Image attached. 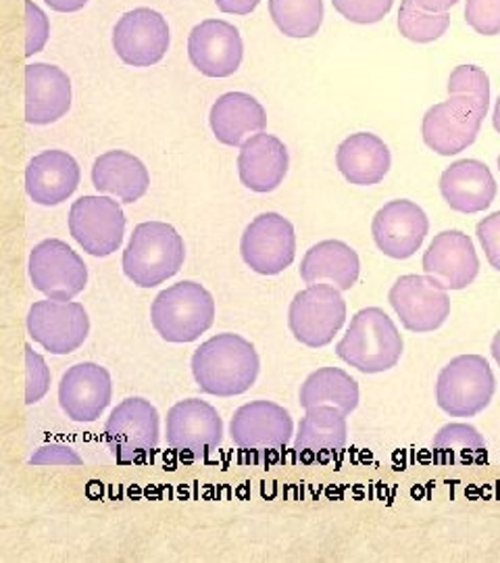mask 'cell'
I'll return each mask as SVG.
<instances>
[{"label": "cell", "mask_w": 500, "mask_h": 563, "mask_svg": "<svg viewBox=\"0 0 500 563\" xmlns=\"http://www.w3.org/2000/svg\"><path fill=\"white\" fill-rule=\"evenodd\" d=\"M295 434V423L290 413L271 401H251L236 409L230 437L238 449L269 453L278 451L290 443Z\"/></svg>", "instance_id": "18"}, {"label": "cell", "mask_w": 500, "mask_h": 563, "mask_svg": "<svg viewBox=\"0 0 500 563\" xmlns=\"http://www.w3.org/2000/svg\"><path fill=\"white\" fill-rule=\"evenodd\" d=\"M415 2L430 13H448V9L455 7L459 0H415Z\"/></svg>", "instance_id": "43"}, {"label": "cell", "mask_w": 500, "mask_h": 563, "mask_svg": "<svg viewBox=\"0 0 500 563\" xmlns=\"http://www.w3.org/2000/svg\"><path fill=\"white\" fill-rule=\"evenodd\" d=\"M57 13H76L88 4V0H44Z\"/></svg>", "instance_id": "42"}, {"label": "cell", "mask_w": 500, "mask_h": 563, "mask_svg": "<svg viewBox=\"0 0 500 563\" xmlns=\"http://www.w3.org/2000/svg\"><path fill=\"white\" fill-rule=\"evenodd\" d=\"M451 25L448 13H430L415 0H402L399 11V32L407 41L430 44L438 41Z\"/></svg>", "instance_id": "33"}, {"label": "cell", "mask_w": 500, "mask_h": 563, "mask_svg": "<svg viewBox=\"0 0 500 563\" xmlns=\"http://www.w3.org/2000/svg\"><path fill=\"white\" fill-rule=\"evenodd\" d=\"M497 393V378L481 355H459L446 363L436 383V402L451 418H476Z\"/></svg>", "instance_id": "5"}, {"label": "cell", "mask_w": 500, "mask_h": 563, "mask_svg": "<svg viewBox=\"0 0 500 563\" xmlns=\"http://www.w3.org/2000/svg\"><path fill=\"white\" fill-rule=\"evenodd\" d=\"M32 465H81V457L67 444L51 443L41 446L32 460Z\"/></svg>", "instance_id": "40"}, {"label": "cell", "mask_w": 500, "mask_h": 563, "mask_svg": "<svg viewBox=\"0 0 500 563\" xmlns=\"http://www.w3.org/2000/svg\"><path fill=\"white\" fill-rule=\"evenodd\" d=\"M223 422L220 411L200 399H184L167 411V444L181 455L200 457L220 446Z\"/></svg>", "instance_id": "17"}, {"label": "cell", "mask_w": 500, "mask_h": 563, "mask_svg": "<svg viewBox=\"0 0 500 563\" xmlns=\"http://www.w3.org/2000/svg\"><path fill=\"white\" fill-rule=\"evenodd\" d=\"M497 190L492 172L478 159H460L442 172V199L457 213L486 211L497 199Z\"/></svg>", "instance_id": "22"}, {"label": "cell", "mask_w": 500, "mask_h": 563, "mask_svg": "<svg viewBox=\"0 0 500 563\" xmlns=\"http://www.w3.org/2000/svg\"><path fill=\"white\" fill-rule=\"evenodd\" d=\"M388 301L397 311L404 330L427 334L438 330L451 316V297L430 276H400L388 292Z\"/></svg>", "instance_id": "12"}, {"label": "cell", "mask_w": 500, "mask_h": 563, "mask_svg": "<svg viewBox=\"0 0 500 563\" xmlns=\"http://www.w3.org/2000/svg\"><path fill=\"white\" fill-rule=\"evenodd\" d=\"M336 165L346 181L355 186L380 184L392 165L390 148L380 136L371 132H359L342 142L336 153Z\"/></svg>", "instance_id": "29"}, {"label": "cell", "mask_w": 500, "mask_h": 563, "mask_svg": "<svg viewBox=\"0 0 500 563\" xmlns=\"http://www.w3.org/2000/svg\"><path fill=\"white\" fill-rule=\"evenodd\" d=\"M188 57L207 78L234 76L244 57L238 27L223 20L200 21L190 32Z\"/></svg>", "instance_id": "16"}, {"label": "cell", "mask_w": 500, "mask_h": 563, "mask_svg": "<svg viewBox=\"0 0 500 563\" xmlns=\"http://www.w3.org/2000/svg\"><path fill=\"white\" fill-rule=\"evenodd\" d=\"M80 165L65 151H44L27 163L25 190L42 207H57L80 186Z\"/></svg>", "instance_id": "23"}, {"label": "cell", "mask_w": 500, "mask_h": 563, "mask_svg": "<svg viewBox=\"0 0 500 563\" xmlns=\"http://www.w3.org/2000/svg\"><path fill=\"white\" fill-rule=\"evenodd\" d=\"M332 4L344 20L371 25L390 13L395 0H332Z\"/></svg>", "instance_id": "36"}, {"label": "cell", "mask_w": 500, "mask_h": 563, "mask_svg": "<svg viewBox=\"0 0 500 563\" xmlns=\"http://www.w3.org/2000/svg\"><path fill=\"white\" fill-rule=\"evenodd\" d=\"M288 148L278 136L259 132L241 146L238 176L242 184L253 192L267 195L280 188L288 174Z\"/></svg>", "instance_id": "24"}, {"label": "cell", "mask_w": 500, "mask_h": 563, "mask_svg": "<svg viewBox=\"0 0 500 563\" xmlns=\"http://www.w3.org/2000/svg\"><path fill=\"white\" fill-rule=\"evenodd\" d=\"M476 234L486 253V260L500 272V211L478 222Z\"/></svg>", "instance_id": "39"}, {"label": "cell", "mask_w": 500, "mask_h": 563, "mask_svg": "<svg viewBox=\"0 0 500 563\" xmlns=\"http://www.w3.org/2000/svg\"><path fill=\"white\" fill-rule=\"evenodd\" d=\"M269 15L284 36L311 38L320 32L323 0H269Z\"/></svg>", "instance_id": "32"}, {"label": "cell", "mask_w": 500, "mask_h": 563, "mask_svg": "<svg viewBox=\"0 0 500 563\" xmlns=\"http://www.w3.org/2000/svg\"><path fill=\"white\" fill-rule=\"evenodd\" d=\"M259 2L260 0H215L221 13L227 15H251L259 7Z\"/></svg>", "instance_id": "41"}, {"label": "cell", "mask_w": 500, "mask_h": 563, "mask_svg": "<svg viewBox=\"0 0 500 563\" xmlns=\"http://www.w3.org/2000/svg\"><path fill=\"white\" fill-rule=\"evenodd\" d=\"M69 232L88 255H113L120 251L125 234V216L120 202L95 195L81 197L71 205Z\"/></svg>", "instance_id": "13"}, {"label": "cell", "mask_w": 500, "mask_h": 563, "mask_svg": "<svg viewBox=\"0 0 500 563\" xmlns=\"http://www.w3.org/2000/svg\"><path fill=\"white\" fill-rule=\"evenodd\" d=\"M448 95H467L490 107V80L478 65H459L448 78Z\"/></svg>", "instance_id": "34"}, {"label": "cell", "mask_w": 500, "mask_h": 563, "mask_svg": "<svg viewBox=\"0 0 500 563\" xmlns=\"http://www.w3.org/2000/svg\"><path fill=\"white\" fill-rule=\"evenodd\" d=\"M490 351H492V357H495V362L499 363L500 367V330L495 334V339H492Z\"/></svg>", "instance_id": "44"}, {"label": "cell", "mask_w": 500, "mask_h": 563, "mask_svg": "<svg viewBox=\"0 0 500 563\" xmlns=\"http://www.w3.org/2000/svg\"><path fill=\"white\" fill-rule=\"evenodd\" d=\"M436 462L442 465H474L486 462V441L471 423H446L432 441Z\"/></svg>", "instance_id": "31"}, {"label": "cell", "mask_w": 500, "mask_h": 563, "mask_svg": "<svg viewBox=\"0 0 500 563\" xmlns=\"http://www.w3.org/2000/svg\"><path fill=\"white\" fill-rule=\"evenodd\" d=\"M192 376L200 390L213 397H238L257 383L260 360L253 342L241 334H218L192 355Z\"/></svg>", "instance_id": "1"}, {"label": "cell", "mask_w": 500, "mask_h": 563, "mask_svg": "<svg viewBox=\"0 0 500 563\" xmlns=\"http://www.w3.org/2000/svg\"><path fill=\"white\" fill-rule=\"evenodd\" d=\"M360 262L357 251L342 241L318 242L300 262V278L304 284H332L338 290H351L359 280Z\"/></svg>", "instance_id": "27"}, {"label": "cell", "mask_w": 500, "mask_h": 563, "mask_svg": "<svg viewBox=\"0 0 500 563\" xmlns=\"http://www.w3.org/2000/svg\"><path fill=\"white\" fill-rule=\"evenodd\" d=\"M104 441L118 462H141L159 444V411L142 397L125 399L111 411Z\"/></svg>", "instance_id": "9"}, {"label": "cell", "mask_w": 500, "mask_h": 563, "mask_svg": "<svg viewBox=\"0 0 500 563\" xmlns=\"http://www.w3.org/2000/svg\"><path fill=\"white\" fill-rule=\"evenodd\" d=\"M186 260L184 239L174 225L165 222H144L123 251V274L141 288H155L174 278Z\"/></svg>", "instance_id": "2"}, {"label": "cell", "mask_w": 500, "mask_h": 563, "mask_svg": "<svg viewBox=\"0 0 500 563\" xmlns=\"http://www.w3.org/2000/svg\"><path fill=\"white\" fill-rule=\"evenodd\" d=\"M51 388V369L41 353L25 344V405H36Z\"/></svg>", "instance_id": "35"}, {"label": "cell", "mask_w": 500, "mask_h": 563, "mask_svg": "<svg viewBox=\"0 0 500 563\" xmlns=\"http://www.w3.org/2000/svg\"><path fill=\"white\" fill-rule=\"evenodd\" d=\"M211 130L225 146H242L251 136L265 132L267 113L255 97L227 92L211 107Z\"/></svg>", "instance_id": "26"}, {"label": "cell", "mask_w": 500, "mask_h": 563, "mask_svg": "<svg viewBox=\"0 0 500 563\" xmlns=\"http://www.w3.org/2000/svg\"><path fill=\"white\" fill-rule=\"evenodd\" d=\"M27 334L53 355L78 351L90 334V318L81 302L36 301L27 313Z\"/></svg>", "instance_id": "11"}, {"label": "cell", "mask_w": 500, "mask_h": 563, "mask_svg": "<svg viewBox=\"0 0 500 563\" xmlns=\"http://www.w3.org/2000/svg\"><path fill=\"white\" fill-rule=\"evenodd\" d=\"M51 23L34 0H25V57H34L46 46Z\"/></svg>", "instance_id": "38"}, {"label": "cell", "mask_w": 500, "mask_h": 563, "mask_svg": "<svg viewBox=\"0 0 500 563\" xmlns=\"http://www.w3.org/2000/svg\"><path fill=\"white\" fill-rule=\"evenodd\" d=\"M32 286L53 301H74L88 284V267L67 242L51 239L30 253Z\"/></svg>", "instance_id": "8"}, {"label": "cell", "mask_w": 500, "mask_h": 563, "mask_svg": "<svg viewBox=\"0 0 500 563\" xmlns=\"http://www.w3.org/2000/svg\"><path fill=\"white\" fill-rule=\"evenodd\" d=\"M499 169H500V155H499Z\"/></svg>", "instance_id": "46"}, {"label": "cell", "mask_w": 500, "mask_h": 563, "mask_svg": "<svg viewBox=\"0 0 500 563\" xmlns=\"http://www.w3.org/2000/svg\"><path fill=\"white\" fill-rule=\"evenodd\" d=\"M346 322V301L332 284H313L295 295L288 309V328L292 336L309 346L321 349L334 341Z\"/></svg>", "instance_id": "7"}, {"label": "cell", "mask_w": 500, "mask_h": 563, "mask_svg": "<svg viewBox=\"0 0 500 563\" xmlns=\"http://www.w3.org/2000/svg\"><path fill=\"white\" fill-rule=\"evenodd\" d=\"M241 255L260 276H278L297 257L295 225L280 213H260L242 234Z\"/></svg>", "instance_id": "10"}, {"label": "cell", "mask_w": 500, "mask_h": 563, "mask_svg": "<svg viewBox=\"0 0 500 563\" xmlns=\"http://www.w3.org/2000/svg\"><path fill=\"white\" fill-rule=\"evenodd\" d=\"M421 267L425 276L438 282L444 290H465L480 274V257L467 234L446 230L430 242Z\"/></svg>", "instance_id": "19"}, {"label": "cell", "mask_w": 500, "mask_h": 563, "mask_svg": "<svg viewBox=\"0 0 500 563\" xmlns=\"http://www.w3.org/2000/svg\"><path fill=\"white\" fill-rule=\"evenodd\" d=\"M151 322L163 341H199L215 322L213 295L199 282L184 280L160 290L151 305Z\"/></svg>", "instance_id": "4"}, {"label": "cell", "mask_w": 500, "mask_h": 563, "mask_svg": "<svg viewBox=\"0 0 500 563\" xmlns=\"http://www.w3.org/2000/svg\"><path fill=\"white\" fill-rule=\"evenodd\" d=\"M465 21L481 36H497L500 34V0H467Z\"/></svg>", "instance_id": "37"}, {"label": "cell", "mask_w": 500, "mask_h": 563, "mask_svg": "<svg viewBox=\"0 0 500 563\" xmlns=\"http://www.w3.org/2000/svg\"><path fill=\"white\" fill-rule=\"evenodd\" d=\"M299 402L302 409L334 405L348 416L359 405V384L341 367H320L300 386Z\"/></svg>", "instance_id": "30"}, {"label": "cell", "mask_w": 500, "mask_h": 563, "mask_svg": "<svg viewBox=\"0 0 500 563\" xmlns=\"http://www.w3.org/2000/svg\"><path fill=\"white\" fill-rule=\"evenodd\" d=\"M111 397V374L99 363H76L60 378V409L71 422H97L109 407Z\"/></svg>", "instance_id": "20"}, {"label": "cell", "mask_w": 500, "mask_h": 563, "mask_svg": "<svg viewBox=\"0 0 500 563\" xmlns=\"http://www.w3.org/2000/svg\"><path fill=\"white\" fill-rule=\"evenodd\" d=\"M402 349L404 342L397 323L380 307H367L351 320L336 355L360 374H381L400 362Z\"/></svg>", "instance_id": "3"}, {"label": "cell", "mask_w": 500, "mask_h": 563, "mask_svg": "<svg viewBox=\"0 0 500 563\" xmlns=\"http://www.w3.org/2000/svg\"><path fill=\"white\" fill-rule=\"evenodd\" d=\"M348 423L346 413L334 405H318L304 409L300 418L299 432L295 441V451L304 462H327L332 455H338L346 446Z\"/></svg>", "instance_id": "25"}, {"label": "cell", "mask_w": 500, "mask_h": 563, "mask_svg": "<svg viewBox=\"0 0 500 563\" xmlns=\"http://www.w3.org/2000/svg\"><path fill=\"white\" fill-rule=\"evenodd\" d=\"M92 184L99 192L111 195L125 205L141 201L151 188L146 165L127 151H109L92 165Z\"/></svg>", "instance_id": "28"}, {"label": "cell", "mask_w": 500, "mask_h": 563, "mask_svg": "<svg viewBox=\"0 0 500 563\" xmlns=\"http://www.w3.org/2000/svg\"><path fill=\"white\" fill-rule=\"evenodd\" d=\"M71 109L69 76L48 63L25 65V121L48 125L65 118Z\"/></svg>", "instance_id": "21"}, {"label": "cell", "mask_w": 500, "mask_h": 563, "mask_svg": "<svg viewBox=\"0 0 500 563\" xmlns=\"http://www.w3.org/2000/svg\"><path fill=\"white\" fill-rule=\"evenodd\" d=\"M492 123H495V130L500 134V97L497 99L495 104V113H492Z\"/></svg>", "instance_id": "45"}, {"label": "cell", "mask_w": 500, "mask_h": 563, "mask_svg": "<svg viewBox=\"0 0 500 563\" xmlns=\"http://www.w3.org/2000/svg\"><path fill=\"white\" fill-rule=\"evenodd\" d=\"M430 232V220L418 202L397 199L386 202L371 222L376 246L390 260H409L421 249Z\"/></svg>", "instance_id": "15"}, {"label": "cell", "mask_w": 500, "mask_h": 563, "mask_svg": "<svg viewBox=\"0 0 500 563\" xmlns=\"http://www.w3.org/2000/svg\"><path fill=\"white\" fill-rule=\"evenodd\" d=\"M113 48L130 67H153L169 51V25L153 9H134L118 21L113 30Z\"/></svg>", "instance_id": "14"}, {"label": "cell", "mask_w": 500, "mask_h": 563, "mask_svg": "<svg viewBox=\"0 0 500 563\" xmlns=\"http://www.w3.org/2000/svg\"><path fill=\"white\" fill-rule=\"evenodd\" d=\"M488 107L467 95H448V101L430 107L423 115L421 136L430 151L442 157L459 155L478 141Z\"/></svg>", "instance_id": "6"}]
</instances>
